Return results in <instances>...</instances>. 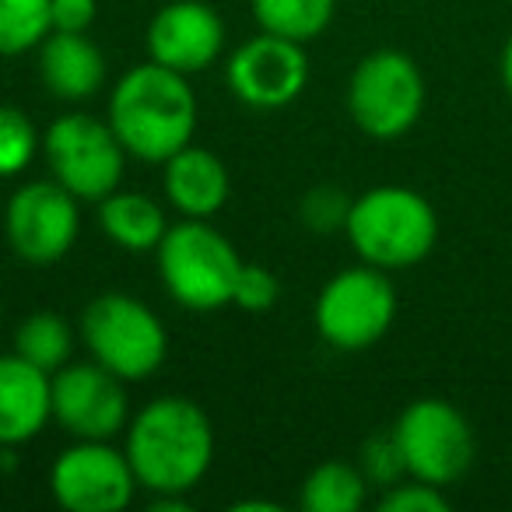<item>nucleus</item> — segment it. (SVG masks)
I'll use <instances>...</instances> for the list:
<instances>
[{
    "label": "nucleus",
    "instance_id": "f257e3e1",
    "mask_svg": "<svg viewBox=\"0 0 512 512\" xmlns=\"http://www.w3.org/2000/svg\"><path fill=\"white\" fill-rule=\"evenodd\" d=\"M123 453L151 495H190L214 460L211 418L190 397H155L130 418Z\"/></svg>",
    "mask_w": 512,
    "mask_h": 512
},
{
    "label": "nucleus",
    "instance_id": "f03ea898",
    "mask_svg": "<svg viewBox=\"0 0 512 512\" xmlns=\"http://www.w3.org/2000/svg\"><path fill=\"white\" fill-rule=\"evenodd\" d=\"M197 95L190 78L169 67L137 64L109 92V127L130 158L165 165L197 134Z\"/></svg>",
    "mask_w": 512,
    "mask_h": 512
},
{
    "label": "nucleus",
    "instance_id": "7ed1b4c3",
    "mask_svg": "<svg viewBox=\"0 0 512 512\" xmlns=\"http://www.w3.org/2000/svg\"><path fill=\"white\" fill-rule=\"evenodd\" d=\"M344 235L362 264L407 271L435 249L439 218L428 197L411 186H372L351 200Z\"/></svg>",
    "mask_w": 512,
    "mask_h": 512
},
{
    "label": "nucleus",
    "instance_id": "20e7f679",
    "mask_svg": "<svg viewBox=\"0 0 512 512\" xmlns=\"http://www.w3.org/2000/svg\"><path fill=\"white\" fill-rule=\"evenodd\" d=\"M155 260L165 292L193 313L232 306L235 281L246 264L239 249L207 218H183L179 225H169L155 249Z\"/></svg>",
    "mask_w": 512,
    "mask_h": 512
},
{
    "label": "nucleus",
    "instance_id": "39448f33",
    "mask_svg": "<svg viewBox=\"0 0 512 512\" xmlns=\"http://www.w3.org/2000/svg\"><path fill=\"white\" fill-rule=\"evenodd\" d=\"M81 341L88 355L123 383H144L165 365L169 330L151 306L123 292L92 299L81 313Z\"/></svg>",
    "mask_w": 512,
    "mask_h": 512
},
{
    "label": "nucleus",
    "instance_id": "423d86ee",
    "mask_svg": "<svg viewBox=\"0 0 512 512\" xmlns=\"http://www.w3.org/2000/svg\"><path fill=\"white\" fill-rule=\"evenodd\" d=\"M316 334L337 351H365L390 334L397 320V288L390 271L358 264L334 274L316 295Z\"/></svg>",
    "mask_w": 512,
    "mask_h": 512
},
{
    "label": "nucleus",
    "instance_id": "0eeeda50",
    "mask_svg": "<svg viewBox=\"0 0 512 512\" xmlns=\"http://www.w3.org/2000/svg\"><path fill=\"white\" fill-rule=\"evenodd\" d=\"M425 109L421 67L400 50H376L355 64L348 78V113L365 137L397 141Z\"/></svg>",
    "mask_w": 512,
    "mask_h": 512
},
{
    "label": "nucleus",
    "instance_id": "6e6552de",
    "mask_svg": "<svg viewBox=\"0 0 512 512\" xmlns=\"http://www.w3.org/2000/svg\"><path fill=\"white\" fill-rule=\"evenodd\" d=\"M43 158L60 186L92 204L120 190L127 169V148L116 130L92 113L57 116L43 134Z\"/></svg>",
    "mask_w": 512,
    "mask_h": 512
},
{
    "label": "nucleus",
    "instance_id": "1a4fd4ad",
    "mask_svg": "<svg viewBox=\"0 0 512 512\" xmlns=\"http://www.w3.org/2000/svg\"><path fill=\"white\" fill-rule=\"evenodd\" d=\"M390 432L404 456L407 477L446 488L460 481L474 463V428L460 407L442 397H421L407 404Z\"/></svg>",
    "mask_w": 512,
    "mask_h": 512
},
{
    "label": "nucleus",
    "instance_id": "9d476101",
    "mask_svg": "<svg viewBox=\"0 0 512 512\" xmlns=\"http://www.w3.org/2000/svg\"><path fill=\"white\" fill-rule=\"evenodd\" d=\"M81 200L57 179L22 183L4 211L11 253L29 267H53L74 249L81 232Z\"/></svg>",
    "mask_w": 512,
    "mask_h": 512
},
{
    "label": "nucleus",
    "instance_id": "9b49d317",
    "mask_svg": "<svg viewBox=\"0 0 512 512\" xmlns=\"http://www.w3.org/2000/svg\"><path fill=\"white\" fill-rule=\"evenodd\" d=\"M137 488L134 467L113 439H74L50 467V491L67 512H123Z\"/></svg>",
    "mask_w": 512,
    "mask_h": 512
},
{
    "label": "nucleus",
    "instance_id": "f8f14e48",
    "mask_svg": "<svg viewBox=\"0 0 512 512\" xmlns=\"http://www.w3.org/2000/svg\"><path fill=\"white\" fill-rule=\"evenodd\" d=\"M53 418L71 439H116L130 425L127 383L95 358L67 362L53 372Z\"/></svg>",
    "mask_w": 512,
    "mask_h": 512
},
{
    "label": "nucleus",
    "instance_id": "ddd939ff",
    "mask_svg": "<svg viewBox=\"0 0 512 512\" xmlns=\"http://www.w3.org/2000/svg\"><path fill=\"white\" fill-rule=\"evenodd\" d=\"M225 78L232 95L249 109H285L306 92L309 85V57L306 46L292 39L260 36L246 39L228 57Z\"/></svg>",
    "mask_w": 512,
    "mask_h": 512
},
{
    "label": "nucleus",
    "instance_id": "4468645a",
    "mask_svg": "<svg viewBox=\"0 0 512 512\" xmlns=\"http://www.w3.org/2000/svg\"><path fill=\"white\" fill-rule=\"evenodd\" d=\"M225 22L207 0H172L148 25V57L179 74H204L221 60Z\"/></svg>",
    "mask_w": 512,
    "mask_h": 512
},
{
    "label": "nucleus",
    "instance_id": "2eb2a0df",
    "mask_svg": "<svg viewBox=\"0 0 512 512\" xmlns=\"http://www.w3.org/2000/svg\"><path fill=\"white\" fill-rule=\"evenodd\" d=\"M53 418V376L18 351L0 355V446H25Z\"/></svg>",
    "mask_w": 512,
    "mask_h": 512
},
{
    "label": "nucleus",
    "instance_id": "dca6fc26",
    "mask_svg": "<svg viewBox=\"0 0 512 512\" xmlns=\"http://www.w3.org/2000/svg\"><path fill=\"white\" fill-rule=\"evenodd\" d=\"M39 81L60 102H88L106 85V57L88 32H57L39 43Z\"/></svg>",
    "mask_w": 512,
    "mask_h": 512
},
{
    "label": "nucleus",
    "instance_id": "f3484780",
    "mask_svg": "<svg viewBox=\"0 0 512 512\" xmlns=\"http://www.w3.org/2000/svg\"><path fill=\"white\" fill-rule=\"evenodd\" d=\"M162 190H165V200H169L183 218L211 221L214 214L228 204L232 176H228V165L221 162L211 148L186 144L183 151H176V155L165 162Z\"/></svg>",
    "mask_w": 512,
    "mask_h": 512
},
{
    "label": "nucleus",
    "instance_id": "a211bd4d",
    "mask_svg": "<svg viewBox=\"0 0 512 512\" xmlns=\"http://www.w3.org/2000/svg\"><path fill=\"white\" fill-rule=\"evenodd\" d=\"M99 228L127 253H155L169 232L165 207L137 190H113L99 200Z\"/></svg>",
    "mask_w": 512,
    "mask_h": 512
},
{
    "label": "nucleus",
    "instance_id": "6ab92c4d",
    "mask_svg": "<svg viewBox=\"0 0 512 512\" xmlns=\"http://www.w3.org/2000/svg\"><path fill=\"white\" fill-rule=\"evenodd\" d=\"M249 8H253L260 32L306 46L330 29L337 0H249Z\"/></svg>",
    "mask_w": 512,
    "mask_h": 512
},
{
    "label": "nucleus",
    "instance_id": "aec40b11",
    "mask_svg": "<svg viewBox=\"0 0 512 512\" xmlns=\"http://www.w3.org/2000/svg\"><path fill=\"white\" fill-rule=\"evenodd\" d=\"M365 498H369V481L362 467L344 460L313 467L299 491V505L306 512H355L365 505Z\"/></svg>",
    "mask_w": 512,
    "mask_h": 512
},
{
    "label": "nucleus",
    "instance_id": "412c9836",
    "mask_svg": "<svg viewBox=\"0 0 512 512\" xmlns=\"http://www.w3.org/2000/svg\"><path fill=\"white\" fill-rule=\"evenodd\" d=\"M15 351L25 362L39 365L43 372H57L71 362L74 355V330L53 309H39V313L25 316L15 330Z\"/></svg>",
    "mask_w": 512,
    "mask_h": 512
},
{
    "label": "nucleus",
    "instance_id": "4be33fe9",
    "mask_svg": "<svg viewBox=\"0 0 512 512\" xmlns=\"http://www.w3.org/2000/svg\"><path fill=\"white\" fill-rule=\"evenodd\" d=\"M53 0H0V57H22L39 50L53 32Z\"/></svg>",
    "mask_w": 512,
    "mask_h": 512
},
{
    "label": "nucleus",
    "instance_id": "5701e85b",
    "mask_svg": "<svg viewBox=\"0 0 512 512\" xmlns=\"http://www.w3.org/2000/svg\"><path fill=\"white\" fill-rule=\"evenodd\" d=\"M39 151H43V137L32 116L18 106H0V176H22Z\"/></svg>",
    "mask_w": 512,
    "mask_h": 512
},
{
    "label": "nucleus",
    "instance_id": "b1692460",
    "mask_svg": "<svg viewBox=\"0 0 512 512\" xmlns=\"http://www.w3.org/2000/svg\"><path fill=\"white\" fill-rule=\"evenodd\" d=\"M351 200L341 186H313L306 197L299 200V218L309 232L316 235H330V232H344L351 214Z\"/></svg>",
    "mask_w": 512,
    "mask_h": 512
},
{
    "label": "nucleus",
    "instance_id": "393cba45",
    "mask_svg": "<svg viewBox=\"0 0 512 512\" xmlns=\"http://www.w3.org/2000/svg\"><path fill=\"white\" fill-rule=\"evenodd\" d=\"M358 467H362L365 481L376 484V488H390V484H397L400 477H407L404 456H400V446H397V439H393V432L365 439L362 456H358Z\"/></svg>",
    "mask_w": 512,
    "mask_h": 512
},
{
    "label": "nucleus",
    "instance_id": "a878e982",
    "mask_svg": "<svg viewBox=\"0 0 512 512\" xmlns=\"http://www.w3.org/2000/svg\"><path fill=\"white\" fill-rule=\"evenodd\" d=\"M383 512H449V498L439 484L418 481V477H400L397 484L383 488L379 498Z\"/></svg>",
    "mask_w": 512,
    "mask_h": 512
},
{
    "label": "nucleus",
    "instance_id": "bb28decb",
    "mask_svg": "<svg viewBox=\"0 0 512 512\" xmlns=\"http://www.w3.org/2000/svg\"><path fill=\"white\" fill-rule=\"evenodd\" d=\"M278 299H281L278 274L260 264H242L239 281H235L232 306L246 309V313H267V309L278 306Z\"/></svg>",
    "mask_w": 512,
    "mask_h": 512
},
{
    "label": "nucleus",
    "instance_id": "cd10ccee",
    "mask_svg": "<svg viewBox=\"0 0 512 512\" xmlns=\"http://www.w3.org/2000/svg\"><path fill=\"white\" fill-rule=\"evenodd\" d=\"M99 15V0H53L50 22L57 32H88Z\"/></svg>",
    "mask_w": 512,
    "mask_h": 512
},
{
    "label": "nucleus",
    "instance_id": "c85d7f7f",
    "mask_svg": "<svg viewBox=\"0 0 512 512\" xmlns=\"http://www.w3.org/2000/svg\"><path fill=\"white\" fill-rule=\"evenodd\" d=\"M498 71H502V85H505V92L512 95V36L505 39V50H502V64H498Z\"/></svg>",
    "mask_w": 512,
    "mask_h": 512
},
{
    "label": "nucleus",
    "instance_id": "c756f323",
    "mask_svg": "<svg viewBox=\"0 0 512 512\" xmlns=\"http://www.w3.org/2000/svg\"><path fill=\"white\" fill-rule=\"evenodd\" d=\"M249 509H260V512H281V505L274 502H256V498H249V502H235L232 512H249Z\"/></svg>",
    "mask_w": 512,
    "mask_h": 512
},
{
    "label": "nucleus",
    "instance_id": "7c9ffc66",
    "mask_svg": "<svg viewBox=\"0 0 512 512\" xmlns=\"http://www.w3.org/2000/svg\"><path fill=\"white\" fill-rule=\"evenodd\" d=\"M0 327H4V306H0Z\"/></svg>",
    "mask_w": 512,
    "mask_h": 512
}]
</instances>
